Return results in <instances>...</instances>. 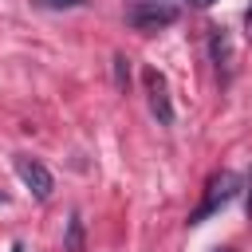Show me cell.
<instances>
[{"mask_svg": "<svg viewBox=\"0 0 252 252\" xmlns=\"http://www.w3.org/2000/svg\"><path fill=\"white\" fill-rule=\"evenodd\" d=\"M126 24L134 28V32H158V28H169V24H177V8L173 4H165V0H134L130 8H126Z\"/></svg>", "mask_w": 252, "mask_h": 252, "instance_id": "obj_1", "label": "cell"}, {"mask_svg": "<svg viewBox=\"0 0 252 252\" xmlns=\"http://www.w3.org/2000/svg\"><path fill=\"white\" fill-rule=\"evenodd\" d=\"M236 189H240V177H236L232 169L217 173V177L209 181V189H205V201L197 205V213H189V224H201V220H209L217 209H224V205L236 197Z\"/></svg>", "mask_w": 252, "mask_h": 252, "instance_id": "obj_2", "label": "cell"}, {"mask_svg": "<svg viewBox=\"0 0 252 252\" xmlns=\"http://www.w3.org/2000/svg\"><path fill=\"white\" fill-rule=\"evenodd\" d=\"M16 177L24 181V189H28L35 201H51V193H55V177L47 173V165H43V161H35V158L20 154V158H16Z\"/></svg>", "mask_w": 252, "mask_h": 252, "instance_id": "obj_3", "label": "cell"}, {"mask_svg": "<svg viewBox=\"0 0 252 252\" xmlns=\"http://www.w3.org/2000/svg\"><path fill=\"white\" fill-rule=\"evenodd\" d=\"M142 83H146V98H150V110H154V118H158L161 126H169V122H173V98H169L165 75H161L158 67H146Z\"/></svg>", "mask_w": 252, "mask_h": 252, "instance_id": "obj_4", "label": "cell"}, {"mask_svg": "<svg viewBox=\"0 0 252 252\" xmlns=\"http://www.w3.org/2000/svg\"><path fill=\"white\" fill-rule=\"evenodd\" d=\"M209 59H213L220 79L232 75V39H228L224 28H209Z\"/></svg>", "mask_w": 252, "mask_h": 252, "instance_id": "obj_5", "label": "cell"}, {"mask_svg": "<svg viewBox=\"0 0 252 252\" xmlns=\"http://www.w3.org/2000/svg\"><path fill=\"white\" fill-rule=\"evenodd\" d=\"M63 252H87V228H83V217H79V213H71V220H67Z\"/></svg>", "mask_w": 252, "mask_h": 252, "instance_id": "obj_6", "label": "cell"}, {"mask_svg": "<svg viewBox=\"0 0 252 252\" xmlns=\"http://www.w3.org/2000/svg\"><path fill=\"white\" fill-rule=\"evenodd\" d=\"M114 87H118V91H130V59H126L122 51L114 55Z\"/></svg>", "mask_w": 252, "mask_h": 252, "instance_id": "obj_7", "label": "cell"}, {"mask_svg": "<svg viewBox=\"0 0 252 252\" xmlns=\"http://www.w3.org/2000/svg\"><path fill=\"white\" fill-rule=\"evenodd\" d=\"M39 8H79V4H87V0H35Z\"/></svg>", "mask_w": 252, "mask_h": 252, "instance_id": "obj_8", "label": "cell"}, {"mask_svg": "<svg viewBox=\"0 0 252 252\" xmlns=\"http://www.w3.org/2000/svg\"><path fill=\"white\" fill-rule=\"evenodd\" d=\"M244 20H248V32H252V4H248V12H244Z\"/></svg>", "mask_w": 252, "mask_h": 252, "instance_id": "obj_9", "label": "cell"}, {"mask_svg": "<svg viewBox=\"0 0 252 252\" xmlns=\"http://www.w3.org/2000/svg\"><path fill=\"white\" fill-rule=\"evenodd\" d=\"M193 4H197V8H209V4H217V0H193Z\"/></svg>", "mask_w": 252, "mask_h": 252, "instance_id": "obj_10", "label": "cell"}, {"mask_svg": "<svg viewBox=\"0 0 252 252\" xmlns=\"http://www.w3.org/2000/svg\"><path fill=\"white\" fill-rule=\"evenodd\" d=\"M248 217H252V193H248Z\"/></svg>", "mask_w": 252, "mask_h": 252, "instance_id": "obj_11", "label": "cell"}, {"mask_svg": "<svg viewBox=\"0 0 252 252\" xmlns=\"http://www.w3.org/2000/svg\"><path fill=\"white\" fill-rule=\"evenodd\" d=\"M220 252H232V248H220Z\"/></svg>", "mask_w": 252, "mask_h": 252, "instance_id": "obj_12", "label": "cell"}]
</instances>
